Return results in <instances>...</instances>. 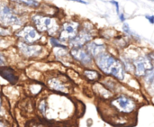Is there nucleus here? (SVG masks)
<instances>
[{
    "instance_id": "6",
    "label": "nucleus",
    "mask_w": 154,
    "mask_h": 127,
    "mask_svg": "<svg viewBox=\"0 0 154 127\" xmlns=\"http://www.w3.org/2000/svg\"><path fill=\"white\" fill-rule=\"evenodd\" d=\"M16 48L20 54L26 59H35L42 55L44 46L41 43H25L23 42H17Z\"/></svg>"
},
{
    "instance_id": "26",
    "label": "nucleus",
    "mask_w": 154,
    "mask_h": 127,
    "mask_svg": "<svg viewBox=\"0 0 154 127\" xmlns=\"http://www.w3.org/2000/svg\"><path fill=\"white\" fill-rule=\"evenodd\" d=\"M150 59L154 61V52H152V54H150Z\"/></svg>"
},
{
    "instance_id": "15",
    "label": "nucleus",
    "mask_w": 154,
    "mask_h": 127,
    "mask_svg": "<svg viewBox=\"0 0 154 127\" xmlns=\"http://www.w3.org/2000/svg\"><path fill=\"white\" fill-rule=\"evenodd\" d=\"M43 88V86L41 83H32L29 86V90L32 95H38Z\"/></svg>"
},
{
    "instance_id": "20",
    "label": "nucleus",
    "mask_w": 154,
    "mask_h": 127,
    "mask_svg": "<svg viewBox=\"0 0 154 127\" xmlns=\"http://www.w3.org/2000/svg\"><path fill=\"white\" fill-rule=\"evenodd\" d=\"M111 4H113V5L116 6V13H117L118 14H120V8H119V4H118V2L116 1V0H112V1H111Z\"/></svg>"
},
{
    "instance_id": "16",
    "label": "nucleus",
    "mask_w": 154,
    "mask_h": 127,
    "mask_svg": "<svg viewBox=\"0 0 154 127\" xmlns=\"http://www.w3.org/2000/svg\"><path fill=\"white\" fill-rule=\"evenodd\" d=\"M84 75L89 80H96V79H99V77H100V75L98 74L97 71L92 70H85L84 71Z\"/></svg>"
},
{
    "instance_id": "7",
    "label": "nucleus",
    "mask_w": 154,
    "mask_h": 127,
    "mask_svg": "<svg viewBox=\"0 0 154 127\" xmlns=\"http://www.w3.org/2000/svg\"><path fill=\"white\" fill-rule=\"evenodd\" d=\"M79 24L76 21H69L60 25L59 31V40L60 42H70L79 33Z\"/></svg>"
},
{
    "instance_id": "3",
    "label": "nucleus",
    "mask_w": 154,
    "mask_h": 127,
    "mask_svg": "<svg viewBox=\"0 0 154 127\" xmlns=\"http://www.w3.org/2000/svg\"><path fill=\"white\" fill-rule=\"evenodd\" d=\"M23 21L14 6L10 4L3 3L0 5V25L11 27L14 25H23Z\"/></svg>"
},
{
    "instance_id": "23",
    "label": "nucleus",
    "mask_w": 154,
    "mask_h": 127,
    "mask_svg": "<svg viewBox=\"0 0 154 127\" xmlns=\"http://www.w3.org/2000/svg\"><path fill=\"white\" fill-rule=\"evenodd\" d=\"M2 108H3V98H2V95L0 93V113L2 112Z\"/></svg>"
},
{
    "instance_id": "17",
    "label": "nucleus",
    "mask_w": 154,
    "mask_h": 127,
    "mask_svg": "<svg viewBox=\"0 0 154 127\" xmlns=\"http://www.w3.org/2000/svg\"><path fill=\"white\" fill-rule=\"evenodd\" d=\"M27 127H50V125L42 120H32L28 123Z\"/></svg>"
},
{
    "instance_id": "9",
    "label": "nucleus",
    "mask_w": 154,
    "mask_h": 127,
    "mask_svg": "<svg viewBox=\"0 0 154 127\" xmlns=\"http://www.w3.org/2000/svg\"><path fill=\"white\" fill-rule=\"evenodd\" d=\"M134 66H135V73L138 77L146 75V73L152 69V65L150 60L144 57H140L139 59H137L134 61Z\"/></svg>"
},
{
    "instance_id": "27",
    "label": "nucleus",
    "mask_w": 154,
    "mask_h": 127,
    "mask_svg": "<svg viewBox=\"0 0 154 127\" xmlns=\"http://www.w3.org/2000/svg\"><path fill=\"white\" fill-rule=\"evenodd\" d=\"M150 1H152V2H154V0H150Z\"/></svg>"
},
{
    "instance_id": "10",
    "label": "nucleus",
    "mask_w": 154,
    "mask_h": 127,
    "mask_svg": "<svg viewBox=\"0 0 154 127\" xmlns=\"http://www.w3.org/2000/svg\"><path fill=\"white\" fill-rule=\"evenodd\" d=\"M47 85L49 88L55 92H61V93H68L69 92V87L68 85L60 78L58 77H52L50 78L47 81Z\"/></svg>"
},
{
    "instance_id": "2",
    "label": "nucleus",
    "mask_w": 154,
    "mask_h": 127,
    "mask_svg": "<svg viewBox=\"0 0 154 127\" xmlns=\"http://www.w3.org/2000/svg\"><path fill=\"white\" fill-rule=\"evenodd\" d=\"M97 65L103 72L112 75L119 80L125 78V69L123 65L118 60L109 54L103 53L97 57Z\"/></svg>"
},
{
    "instance_id": "28",
    "label": "nucleus",
    "mask_w": 154,
    "mask_h": 127,
    "mask_svg": "<svg viewBox=\"0 0 154 127\" xmlns=\"http://www.w3.org/2000/svg\"><path fill=\"white\" fill-rule=\"evenodd\" d=\"M0 5H1V4H0Z\"/></svg>"
},
{
    "instance_id": "1",
    "label": "nucleus",
    "mask_w": 154,
    "mask_h": 127,
    "mask_svg": "<svg viewBox=\"0 0 154 127\" xmlns=\"http://www.w3.org/2000/svg\"><path fill=\"white\" fill-rule=\"evenodd\" d=\"M30 21L41 33H47L51 37L58 33L60 28L56 18L40 12L32 14L30 17Z\"/></svg>"
},
{
    "instance_id": "11",
    "label": "nucleus",
    "mask_w": 154,
    "mask_h": 127,
    "mask_svg": "<svg viewBox=\"0 0 154 127\" xmlns=\"http://www.w3.org/2000/svg\"><path fill=\"white\" fill-rule=\"evenodd\" d=\"M70 54L75 60H77L78 61L81 62L84 65L90 64L92 61L91 55L88 52L87 50H84L82 48H73L70 51Z\"/></svg>"
},
{
    "instance_id": "22",
    "label": "nucleus",
    "mask_w": 154,
    "mask_h": 127,
    "mask_svg": "<svg viewBox=\"0 0 154 127\" xmlns=\"http://www.w3.org/2000/svg\"><path fill=\"white\" fill-rule=\"evenodd\" d=\"M0 127H8L7 124L5 121H4L3 119H0Z\"/></svg>"
},
{
    "instance_id": "5",
    "label": "nucleus",
    "mask_w": 154,
    "mask_h": 127,
    "mask_svg": "<svg viewBox=\"0 0 154 127\" xmlns=\"http://www.w3.org/2000/svg\"><path fill=\"white\" fill-rule=\"evenodd\" d=\"M111 106L118 113L125 115L132 114L136 109L135 101L125 95H119L116 98H113L111 100Z\"/></svg>"
},
{
    "instance_id": "24",
    "label": "nucleus",
    "mask_w": 154,
    "mask_h": 127,
    "mask_svg": "<svg viewBox=\"0 0 154 127\" xmlns=\"http://www.w3.org/2000/svg\"><path fill=\"white\" fill-rule=\"evenodd\" d=\"M69 1H74V2H78V3H81V4H84V5H87L88 3L84 0H69Z\"/></svg>"
},
{
    "instance_id": "4",
    "label": "nucleus",
    "mask_w": 154,
    "mask_h": 127,
    "mask_svg": "<svg viewBox=\"0 0 154 127\" xmlns=\"http://www.w3.org/2000/svg\"><path fill=\"white\" fill-rule=\"evenodd\" d=\"M14 36L19 42L25 43H39L43 38V34L41 33L32 23L23 25L18 31L14 33Z\"/></svg>"
},
{
    "instance_id": "13",
    "label": "nucleus",
    "mask_w": 154,
    "mask_h": 127,
    "mask_svg": "<svg viewBox=\"0 0 154 127\" xmlns=\"http://www.w3.org/2000/svg\"><path fill=\"white\" fill-rule=\"evenodd\" d=\"M87 51L91 56H100L105 51V46L96 42H90L87 45Z\"/></svg>"
},
{
    "instance_id": "21",
    "label": "nucleus",
    "mask_w": 154,
    "mask_h": 127,
    "mask_svg": "<svg viewBox=\"0 0 154 127\" xmlns=\"http://www.w3.org/2000/svg\"><path fill=\"white\" fill-rule=\"evenodd\" d=\"M146 18L149 20L151 23H154V15H146Z\"/></svg>"
},
{
    "instance_id": "8",
    "label": "nucleus",
    "mask_w": 154,
    "mask_h": 127,
    "mask_svg": "<svg viewBox=\"0 0 154 127\" xmlns=\"http://www.w3.org/2000/svg\"><path fill=\"white\" fill-rule=\"evenodd\" d=\"M92 38L90 32L87 29H83L79 32L78 35L69 42V45L73 48H81L85 43L89 42Z\"/></svg>"
},
{
    "instance_id": "14",
    "label": "nucleus",
    "mask_w": 154,
    "mask_h": 127,
    "mask_svg": "<svg viewBox=\"0 0 154 127\" xmlns=\"http://www.w3.org/2000/svg\"><path fill=\"white\" fill-rule=\"evenodd\" d=\"M13 4H17L22 6H26L30 8L38 9L41 6V4L38 0H9Z\"/></svg>"
},
{
    "instance_id": "19",
    "label": "nucleus",
    "mask_w": 154,
    "mask_h": 127,
    "mask_svg": "<svg viewBox=\"0 0 154 127\" xmlns=\"http://www.w3.org/2000/svg\"><path fill=\"white\" fill-rule=\"evenodd\" d=\"M5 63H6V59L5 55L0 51V66H5Z\"/></svg>"
},
{
    "instance_id": "12",
    "label": "nucleus",
    "mask_w": 154,
    "mask_h": 127,
    "mask_svg": "<svg viewBox=\"0 0 154 127\" xmlns=\"http://www.w3.org/2000/svg\"><path fill=\"white\" fill-rule=\"evenodd\" d=\"M0 76L12 85H14L19 81V77L15 70L8 66H0Z\"/></svg>"
},
{
    "instance_id": "18",
    "label": "nucleus",
    "mask_w": 154,
    "mask_h": 127,
    "mask_svg": "<svg viewBox=\"0 0 154 127\" xmlns=\"http://www.w3.org/2000/svg\"><path fill=\"white\" fill-rule=\"evenodd\" d=\"M10 35H12L10 29L0 25V37H6V36H10Z\"/></svg>"
},
{
    "instance_id": "25",
    "label": "nucleus",
    "mask_w": 154,
    "mask_h": 127,
    "mask_svg": "<svg viewBox=\"0 0 154 127\" xmlns=\"http://www.w3.org/2000/svg\"><path fill=\"white\" fill-rule=\"evenodd\" d=\"M119 17H120V19H121V21H122V22H125V18L124 14H119Z\"/></svg>"
}]
</instances>
